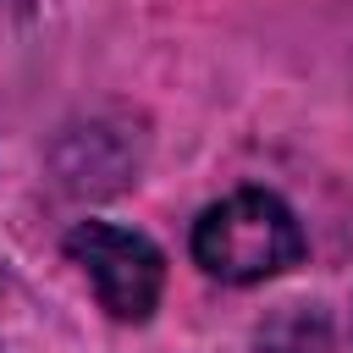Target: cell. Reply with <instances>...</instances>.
I'll return each mask as SVG.
<instances>
[{
  "label": "cell",
  "mask_w": 353,
  "mask_h": 353,
  "mask_svg": "<svg viewBox=\"0 0 353 353\" xmlns=\"http://www.w3.org/2000/svg\"><path fill=\"white\" fill-rule=\"evenodd\" d=\"M193 259L215 281L254 287L303 259V226L276 193L237 188L193 221Z\"/></svg>",
  "instance_id": "1"
},
{
  "label": "cell",
  "mask_w": 353,
  "mask_h": 353,
  "mask_svg": "<svg viewBox=\"0 0 353 353\" xmlns=\"http://www.w3.org/2000/svg\"><path fill=\"white\" fill-rule=\"evenodd\" d=\"M66 254H72V265H83V276H88V287H94V298L110 320L143 325L160 309L165 254L143 232H127V226H110V221H77L66 232Z\"/></svg>",
  "instance_id": "2"
},
{
  "label": "cell",
  "mask_w": 353,
  "mask_h": 353,
  "mask_svg": "<svg viewBox=\"0 0 353 353\" xmlns=\"http://www.w3.org/2000/svg\"><path fill=\"white\" fill-rule=\"evenodd\" d=\"M259 353H331V331L314 309H287L265 325Z\"/></svg>",
  "instance_id": "3"
}]
</instances>
